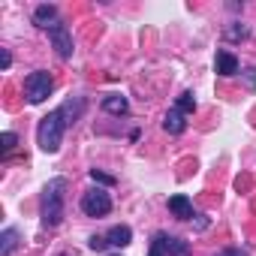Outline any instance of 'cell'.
Wrapping results in <instances>:
<instances>
[{"label":"cell","mask_w":256,"mask_h":256,"mask_svg":"<svg viewBox=\"0 0 256 256\" xmlns=\"http://www.w3.org/2000/svg\"><path fill=\"white\" fill-rule=\"evenodd\" d=\"M64 199H66V181L64 178H52L42 187V202H40V214H42V226L54 229L64 220Z\"/></svg>","instance_id":"6da1fadb"},{"label":"cell","mask_w":256,"mask_h":256,"mask_svg":"<svg viewBox=\"0 0 256 256\" xmlns=\"http://www.w3.org/2000/svg\"><path fill=\"white\" fill-rule=\"evenodd\" d=\"M64 130H66V120L60 114V108L48 112L40 126H36V145L46 151V154H58L60 151V142H64Z\"/></svg>","instance_id":"7a4b0ae2"},{"label":"cell","mask_w":256,"mask_h":256,"mask_svg":"<svg viewBox=\"0 0 256 256\" xmlns=\"http://www.w3.org/2000/svg\"><path fill=\"white\" fill-rule=\"evenodd\" d=\"M54 90V82H52V76L46 72V70H36V72H30L28 78H24V94H28V100L36 106V102H42V100H48V94Z\"/></svg>","instance_id":"3957f363"},{"label":"cell","mask_w":256,"mask_h":256,"mask_svg":"<svg viewBox=\"0 0 256 256\" xmlns=\"http://www.w3.org/2000/svg\"><path fill=\"white\" fill-rule=\"evenodd\" d=\"M82 211L88 217H106L112 211V196L102 190V187H90L84 196H82Z\"/></svg>","instance_id":"277c9868"},{"label":"cell","mask_w":256,"mask_h":256,"mask_svg":"<svg viewBox=\"0 0 256 256\" xmlns=\"http://www.w3.org/2000/svg\"><path fill=\"white\" fill-rule=\"evenodd\" d=\"M48 36H52V46H54L58 58H60V60H70V58H72V34H70V28H66L64 22H58V24L48 30Z\"/></svg>","instance_id":"5b68a950"},{"label":"cell","mask_w":256,"mask_h":256,"mask_svg":"<svg viewBox=\"0 0 256 256\" xmlns=\"http://www.w3.org/2000/svg\"><path fill=\"white\" fill-rule=\"evenodd\" d=\"M160 241H163V250L166 256H190V241L178 238V235H166V232H157Z\"/></svg>","instance_id":"8992f818"},{"label":"cell","mask_w":256,"mask_h":256,"mask_svg":"<svg viewBox=\"0 0 256 256\" xmlns=\"http://www.w3.org/2000/svg\"><path fill=\"white\" fill-rule=\"evenodd\" d=\"M214 70H217V76H235L238 72V58L232 54V52H217V58H214Z\"/></svg>","instance_id":"52a82bcc"},{"label":"cell","mask_w":256,"mask_h":256,"mask_svg":"<svg viewBox=\"0 0 256 256\" xmlns=\"http://www.w3.org/2000/svg\"><path fill=\"white\" fill-rule=\"evenodd\" d=\"M34 24H36V28H46V30H52V28L58 24V10H54L52 4H42V6H36V12H34Z\"/></svg>","instance_id":"ba28073f"},{"label":"cell","mask_w":256,"mask_h":256,"mask_svg":"<svg viewBox=\"0 0 256 256\" xmlns=\"http://www.w3.org/2000/svg\"><path fill=\"white\" fill-rule=\"evenodd\" d=\"M169 211H172L178 220H193V202H190L187 196H181V193L169 199Z\"/></svg>","instance_id":"9c48e42d"},{"label":"cell","mask_w":256,"mask_h":256,"mask_svg":"<svg viewBox=\"0 0 256 256\" xmlns=\"http://www.w3.org/2000/svg\"><path fill=\"white\" fill-rule=\"evenodd\" d=\"M163 126H166V133L181 136V133L187 130V120H184V114H181L178 108H169V112H166V118H163Z\"/></svg>","instance_id":"30bf717a"},{"label":"cell","mask_w":256,"mask_h":256,"mask_svg":"<svg viewBox=\"0 0 256 256\" xmlns=\"http://www.w3.org/2000/svg\"><path fill=\"white\" fill-rule=\"evenodd\" d=\"M106 238H108V244H112V247H126V244L133 241V229L120 223V226H112V229L106 232Z\"/></svg>","instance_id":"8fae6325"},{"label":"cell","mask_w":256,"mask_h":256,"mask_svg":"<svg viewBox=\"0 0 256 256\" xmlns=\"http://www.w3.org/2000/svg\"><path fill=\"white\" fill-rule=\"evenodd\" d=\"M102 112H108V114H126L130 112V102H126V96H120V94H108L106 100H102Z\"/></svg>","instance_id":"7c38bea8"},{"label":"cell","mask_w":256,"mask_h":256,"mask_svg":"<svg viewBox=\"0 0 256 256\" xmlns=\"http://www.w3.org/2000/svg\"><path fill=\"white\" fill-rule=\"evenodd\" d=\"M18 247V229H4V232H0V256H10L12 250Z\"/></svg>","instance_id":"4fadbf2b"},{"label":"cell","mask_w":256,"mask_h":256,"mask_svg":"<svg viewBox=\"0 0 256 256\" xmlns=\"http://www.w3.org/2000/svg\"><path fill=\"white\" fill-rule=\"evenodd\" d=\"M82 112H84V100H78V96H76V100H66V102L60 106V114H64L66 124H76V118H78Z\"/></svg>","instance_id":"5bb4252c"},{"label":"cell","mask_w":256,"mask_h":256,"mask_svg":"<svg viewBox=\"0 0 256 256\" xmlns=\"http://www.w3.org/2000/svg\"><path fill=\"white\" fill-rule=\"evenodd\" d=\"M175 108H178L181 114H193V112H196V96H193L190 90H184V94L175 100Z\"/></svg>","instance_id":"9a60e30c"},{"label":"cell","mask_w":256,"mask_h":256,"mask_svg":"<svg viewBox=\"0 0 256 256\" xmlns=\"http://www.w3.org/2000/svg\"><path fill=\"white\" fill-rule=\"evenodd\" d=\"M90 181L106 184V187H112V184H114V178H112V175H106V172H100V169H90Z\"/></svg>","instance_id":"2e32d148"},{"label":"cell","mask_w":256,"mask_h":256,"mask_svg":"<svg viewBox=\"0 0 256 256\" xmlns=\"http://www.w3.org/2000/svg\"><path fill=\"white\" fill-rule=\"evenodd\" d=\"M88 247H90V250H106V247H108V238H106V235H90Z\"/></svg>","instance_id":"e0dca14e"},{"label":"cell","mask_w":256,"mask_h":256,"mask_svg":"<svg viewBox=\"0 0 256 256\" xmlns=\"http://www.w3.org/2000/svg\"><path fill=\"white\" fill-rule=\"evenodd\" d=\"M148 256H166V250H163V241H160V235H154V241H151V250H148Z\"/></svg>","instance_id":"ac0fdd59"},{"label":"cell","mask_w":256,"mask_h":256,"mask_svg":"<svg viewBox=\"0 0 256 256\" xmlns=\"http://www.w3.org/2000/svg\"><path fill=\"white\" fill-rule=\"evenodd\" d=\"M16 145H18V136H16V133H4V151L10 154Z\"/></svg>","instance_id":"d6986e66"},{"label":"cell","mask_w":256,"mask_h":256,"mask_svg":"<svg viewBox=\"0 0 256 256\" xmlns=\"http://www.w3.org/2000/svg\"><path fill=\"white\" fill-rule=\"evenodd\" d=\"M217 256H250L247 250H241V247H226V250H220Z\"/></svg>","instance_id":"ffe728a7"},{"label":"cell","mask_w":256,"mask_h":256,"mask_svg":"<svg viewBox=\"0 0 256 256\" xmlns=\"http://www.w3.org/2000/svg\"><path fill=\"white\" fill-rule=\"evenodd\" d=\"M10 64H12V54H10L6 48H0V66H4V70H10Z\"/></svg>","instance_id":"44dd1931"},{"label":"cell","mask_w":256,"mask_h":256,"mask_svg":"<svg viewBox=\"0 0 256 256\" xmlns=\"http://www.w3.org/2000/svg\"><path fill=\"white\" fill-rule=\"evenodd\" d=\"M229 36L232 40H244L247 36V28H229Z\"/></svg>","instance_id":"7402d4cb"},{"label":"cell","mask_w":256,"mask_h":256,"mask_svg":"<svg viewBox=\"0 0 256 256\" xmlns=\"http://www.w3.org/2000/svg\"><path fill=\"white\" fill-rule=\"evenodd\" d=\"M247 82H250V88H256V70H247Z\"/></svg>","instance_id":"603a6c76"},{"label":"cell","mask_w":256,"mask_h":256,"mask_svg":"<svg viewBox=\"0 0 256 256\" xmlns=\"http://www.w3.org/2000/svg\"><path fill=\"white\" fill-rule=\"evenodd\" d=\"M64 256H76V253H64Z\"/></svg>","instance_id":"cb8c5ba5"},{"label":"cell","mask_w":256,"mask_h":256,"mask_svg":"<svg viewBox=\"0 0 256 256\" xmlns=\"http://www.w3.org/2000/svg\"><path fill=\"white\" fill-rule=\"evenodd\" d=\"M112 256H120V253H112Z\"/></svg>","instance_id":"d4e9b609"}]
</instances>
